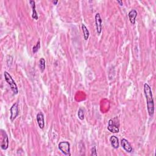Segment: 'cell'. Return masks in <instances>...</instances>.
<instances>
[{"mask_svg": "<svg viewBox=\"0 0 156 156\" xmlns=\"http://www.w3.org/2000/svg\"><path fill=\"white\" fill-rule=\"evenodd\" d=\"M143 90L146 100L147 109H148V114L150 117H153L154 113V103L152 90H151L150 86L146 83L144 84Z\"/></svg>", "mask_w": 156, "mask_h": 156, "instance_id": "obj_1", "label": "cell"}, {"mask_svg": "<svg viewBox=\"0 0 156 156\" xmlns=\"http://www.w3.org/2000/svg\"><path fill=\"white\" fill-rule=\"evenodd\" d=\"M4 78H5L6 81L9 84V86H10L11 90H12L13 93L14 95H17L19 93V89H18V87L15 82L14 81V79L11 76V74L9 73L7 71H4Z\"/></svg>", "mask_w": 156, "mask_h": 156, "instance_id": "obj_2", "label": "cell"}, {"mask_svg": "<svg viewBox=\"0 0 156 156\" xmlns=\"http://www.w3.org/2000/svg\"><path fill=\"white\" fill-rule=\"evenodd\" d=\"M119 123L117 117L109 119L108 122V129L112 133H118L119 132Z\"/></svg>", "mask_w": 156, "mask_h": 156, "instance_id": "obj_3", "label": "cell"}, {"mask_svg": "<svg viewBox=\"0 0 156 156\" xmlns=\"http://www.w3.org/2000/svg\"><path fill=\"white\" fill-rule=\"evenodd\" d=\"M58 148L61 152L65 155L70 156L71 155L70 153V144L68 141H61L58 145Z\"/></svg>", "mask_w": 156, "mask_h": 156, "instance_id": "obj_4", "label": "cell"}, {"mask_svg": "<svg viewBox=\"0 0 156 156\" xmlns=\"http://www.w3.org/2000/svg\"><path fill=\"white\" fill-rule=\"evenodd\" d=\"M9 138L6 132L1 130V148L3 150H6L9 147Z\"/></svg>", "mask_w": 156, "mask_h": 156, "instance_id": "obj_5", "label": "cell"}, {"mask_svg": "<svg viewBox=\"0 0 156 156\" xmlns=\"http://www.w3.org/2000/svg\"><path fill=\"white\" fill-rule=\"evenodd\" d=\"M11 112V117L10 119L11 121H14L15 119L18 117V115L19 114V104H18L17 102L14 104L10 109Z\"/></svg>", "mask_w": 156, "mask_h": 156, "instance_id": "obj_6", "label": "cell"}, {"mask_svg": "<svg viewBox=\"0 0 156 156\" xmlns=\"http://www.w3.org/2000/svg\"><path fill=\"white\" fill-rule=\"evenodd\" d=\"M95 25L96 28V32L98 34H101L102 29V19L101 18V15L99 13H97L95 15Z\"/></svg>", "mask_w": 156, "mask_h": 156, "instance_id": "obj_7", "label": "cell"}, {"mask_svg": "<svg viewBox=\"0 0 156 156\" xmlns=\"http://www.w3.org/2000/svg\"><path fill=\"white\" fill-rule=\"evenodd\" d=\"M121 145L122 148L125 150L127 153H130L132 151V147L130 143H129L126 139H123L121 141Z\"/></svg>", "mask_w": 156, "mask_h": 156, "instance_id": "obj_8", "label": "cell"}, {"mask_svg": "<svg viewBox=\"0 0 156 156\" xmlns=\"http://www.w3.org/2000/svg\"><path fill=\"white\" fill-rule=\"evenodd\" d=\"M37 121L38 126L41 129H43L44 127V115L42 112H39L37 115Z\"/></svg>", "mask_w": 156, "mask_h": 156, "instance_id": "obj_9", "label": "cell"}, {"mask_svg": "<svg viewBox=\"0 0 156 156\" xmlns=\"http://www.w3.org/2000/svg\"><path fill=\"white\" fill-rule=\"evenodd\" d=\"M137 14H138V13H137V11L135 9H132L129 12V14H128L129 19V20H130V22L132 25L135 24L136 18H137Z\"/></svg>", "mask_w": 156, "mask_h": 156, "instance_id": "obj_10", "label": "cell"}, {"mask_svg": "<svg viewBox=\"0 0 156 156\" xmlns=\"http://www.w3.org/2000/svg\"><path fill=\"white\" fill-rule=\"evenodd\" d=\"M110 142L111 145L112 146V148H114V149H118L119 148V143L117 137H116L115 135L111 136L110 138Z\"/></svg>", "mask_w": 156, "mask_h": 156, "instance_id": "obj_11", "label": "cell"}, {"mask_svg": "<svg viewBox=\"0 0 156 156\" xmlns=\"http://www.w3.org/2000/svg\"><path fill=\"white\" fill-rule=\"evenodd\" d=\"M29 3L32 7L33 13H32V18L33 19L37 20L39 19V16L36 11V6H35V2L34 1H29Z\"/></svg>", "mask_w": 156, "mask_h": 156, "instance_id": "obj_12", "label": "cell"}, {"mask_svg": "<svg viewBox=\"0 0 156 156\" xmlns=\"http://www.w3.org/2000/svg\"><path fill=\"white\" fill-rule=\"evenodd\" d=\"M82 30L83 32V35H84V38L86 40H87L89 38V35H90V33H89V31L86 27V26L84 24H82Z\"/></svg>", "mask_w": 156, "mask_h": 156, "instance_id": "obj_13", "label": "cell"}, {"mask_svg": "<svg viewBox=\"0 0 156 156\" xmlns=\"http://www.w3.org/2000/svg\"><path fill=\"white\" fill-rule=\"evenodd\" d=\"M39 67L41 70V72L43 73L44 69H45V60L44 58H40L39 60Z\"/></svg>", "mask_w": 156, "mask_h": 156, "instance_id": "obj_14", "label": "cell"}, {"mask_svg": "<svg viewBox=\"0 0 156 156\" xmlns=\"http://www.w3.org/2000/svg\"><path fill=\"white\" fill-rule=\"evenodd\" d=\"M40 48V40H38L36 44L33 48V52L34 53H36L39 51Z\"/></svg>", "mask_w": 156, "mask_h": 156, "instance_id": "obj_15", "label": "cell"}, {"mask_svg": "<svg viewBox=\"0 0 156 156\" xmlns=\"http://www.w3.org/2000/svg\"><path fill=\"white\" fill-rule=\"evenodd\" d=\"M78 118L81 119V120H83L84 119V110L81 109L80 108L78 110Z\"/></svg>", "mask_w": 156, "mask_h": 156, "instance_id": "obj_16", "label": "cell"}, {"mask_svg": "<svg viewBox=\"0 0 156 156\" xmlns=\"http://www.w3.org/2000/svg\"><path fill=\"white\" fill-rule=\"evenodd\" d=\"M92 155H95L96 156L97 155V152H96V147L94 146L93 148L92 149V154H91Z\"/></svg>", "mask_w": 156, "mask_h": 156, "instance_id": "obj_17", "label": "cell"}, {"mask_svg": "<svg viewBox=\"0 0 156 156\" xmlns=\"http://www.w3.org/2000/svg\"><path fill=\"white\" fill-rule=\"evenodd\" d=\"M117 3L119 4V5L120 6H123V1H119L118 0V1H117Z\"/></svg>", "mask_w": 156, "mask_h": 156, "instance_id": "obj_18", "label": "cell"}, {"mask_svg": "<svg viewBox=\"0 0 156 156\" xmlns=\"http://www.w3.org/2000/svg\"><path fill=\"white\" fill-rule=\"evenodd\" d=\"M52 3H53V4H54V5H57V4L58 3V1H54Z\"/></svg>", "mask_w": 156, "mask_h": 156, "instance_id": "obj_19", "label": "cell"}]
</instances>
